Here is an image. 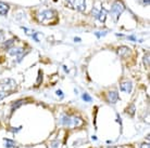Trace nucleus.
<instances>
[{
    "label": "nucleus",
    "mask_w": 150,
    "mask_h": 148,
    "mask_svg": "<svg viewBox=\"0 0 150 148\" xmlns=\"http://www.w3.org/2000/svg\"><path fill=\"white\" fill-rule=\"evenodd\" d=\"M60 123L62 126H69V128H76L83 124V120L79 117H72V116L63 115L60 119Z\"/></svg>",
    "instance_id": "2"
},
{
    "label": "nucleus",
    "mask_w": 150,
    "mask_h": 148,
    "mask_svg": "<svg viewBox=\"0 0 150 148\" xmlns=\"http://www.w3.org/2000/svg\"><path fill=\"white\" fill-rule=\"evenodd\" d=\"M99 13H100V10H99V9H97V8H94V9H93V11H91V14L94 15L95 17H98Z\"/></svg>",
    "instance_id": "17"
},
{
    "label": "nucleus",
    "mask_w": 150,
    "mask_h": 148,
    "mask_svg": "<svg viewBox=\"0 0 150 148\" xmlns=\"http://www.w3.org/2000/svg\"><path fill=\"white\" fill-rule=\"evenodd\" d=\"M107 14H108V12H107V10H105V9H102V10H100V13H99V15H98V21L99 22L103 23L105 21V17H107Z\"/></svg>",
    "instance_id": "11"
},
{
    "label": "nucleus",
    "mask_w": 150,
    "mask_h": 148,
    "mask_svg": "<svg viewBox=\"0 0 150 148\" xmlns=\"http://www.w3.org/2000/svg\"><path fill=\"white\" fill-rule=\"evenodd\" d=\"M117 100H119V93L116 92V91H111V92L108 93V101L111 104L116 103Z\"/></svg>",
    "instance_id": "9"
},
{
    "label": "nucleus",
    "mask_w": 150,
    "mask_h": 148,
    "mask_svg": "<svg viewBox=\"0 0 150 148\" xmlns=\"http://www.w3.org/2000/svg\"><path fill=\"white\" fill-rule=\"evenodd\" d=\"M38 74H39V77H38V81H37V83H36L37 85L39 84V83H40V80H41V71H39Z\"/></svg>",
    "instance_id": "21"
},
{
    "label": "nucleus",
    "mask_w": 150,
    "mask_h": 148,
    "mask_svg": "<svg viewBox=\"0 0 150 148\" xmlns=\"http://www.w3.org/2000/svg\"><path fill=\"white\" fill-rule=\"evenodd\" d=\"M4 143H6L7 148H15V146H16V143L12 140H9V138H4Z\"/></svg>",
    "instance_id": "12"
},
{
    "label": "nucleus",
    "mask_w": 150,
    "mask_h": 148,
    "mask_svg": "<svg viewBox=\"0 0 150 148\" xmlns=\"http://www.w3.org/2000/svg\"><path fill=\"white\" fill-rule=\"evenodd\" d=\"M105 34H107V31H103V33H99V31H96V33H95V35H96L98 38H100V37H102V36H105Z\"/></svg>",
    "instance_id": "18"
},
{
    "label": "nucleus",
    "mask_w": 150,
    "mask_h": 148,
    "mask_svg": "<svg viewBox=\"0 0 150 148\" xmlns=\"http://www.w3.org/2000/svg\"><path fill=\"white\" fill-rule=\"evenodd\" d=\"M63 68H64V71L68 73V68H67V66H63Z\"/></svg>",
    "instance_id": "24"
},
{
    "label": "nucleus",
    "mask_w": 150,
    "mask_h": 148,
    "mask_svg": "<svg viewBox=\"0 0 150 148\" xmlns=\"http://www.w3.org/2000/svg\"><path fill=\"white\" fill-rule=\"evenodd\" d=\"M127 39H129V40H133V41H135V40H136V38L134 37V36H131V37H127Z\"/></svg>",
    "instance_id": "22"
},
{
    "label": "nucleus",
    "mask_w": 150,
    "mask_h": 148,
    "mask_svg": "<svg viewBox=\"0 0 150 148\" xmlns=\"http://www.w3.org/2000/svg\"><path fill=\"white\" fill-rule=\"evenodd\" d=\"M117 54L121 56V57H126L131 54V50L127 48V47H120L117 49Z\"/></svg>",
    "instance_id": "8"
},
{
    "label": "nucleus",
    "mask_w": 150,
    "mask_h": 148,
    "mask_svg": "<svg viewBox=\"0 0 150 148\" xmlns=\"http://www.w3.org/2000/svg\"><path fill=\"white\" fill-rule=\"evenodd\" d=\"M13 42H14V40H13V39H11V40H9V41H6V42H4V47L6 49H10L12 47V45H13Z\"/></svg>",
    "instance_id": "14"
},
{
    "label": "nucleus",
    "mask_w": 150,
    "mask_h": 148,
    "mask_svg": "<svg viewBox=\"0 0 150 148\" xmlns=\"http://www.w3.org/2000/svg\"><path fill=\"white\" fill-rule=\"evenodd\" d=\"M72 8L75 10H79L81 12H84L86 9V1L85 0H67Z\"/></svg>",
    "instance_id": "5"
},
{
    "label": "nucleus",
    "mask_w": 150,
    "mask_h": 148,
    "mask_svg": "<svg viewBox=\"0 0 150 148\" xmlns=\"http://www.w3.org/2000/svg\"><path fill=\"white\" fill-rule=\"evenodd\" d=\"M125 10V7H124L123 2H121V1H114L112 3V7H111V15H112V17L114 19V21H117L119 20V16H120L123 11Z\"/></svg>",
    "instance_id": "4"
},
{
    "label": "nucleus",
    "mask_w": 150,
    "mask_h": 148,
    "mask_svg": "<svg viewBox=\"0 0 150 148\" xmlns=\"http://www.w3.org/2000/svg\"><path fill=\"white\" fill-rule=\"evenodd\" d=\"M91 138H93L94 141H97V137H96V136H93V137H91Z\"/></svg>",
    "instance_id": "25"
},
{
    "label": "nucleus",
    "mask_w": 150,
    "mask_h": 148,
    "mask_svg": "<svg viewBox=\"0 0 150 148\" xmlns=\"http://www.w3.org/2000/svg\"><path fill=\"white\" fill-rule=\"evenodd\" d=\"M74 41L77 42V41H81V39H79V38H74Z\"/></svg>",
    "instance_id": "23"
},
{
    "label": "nucleus",
    "mask_w": 150,
    "mask_h": 148,
    "mask_svg": "<svg viewBox=\"0 0 150 148\" xmlns=\"http://www.w3.org/2000/svg\"><path fill=\"white\" fill-rule=\"evenodd\" d=\"M140 148H149V143H144L140 145Z\"/></svg>",
    "instance_id": "20"
},
{
    "label": "nucleus",
    "mask_w": 150,
    "mask_h": 148,
    "mask_svg": "<svg viewBox=\"0 0 150 148\" xmlns=\"http://www.w3.org/2000/svg\"><path fill=\"white\" fill-rule=\"evenodd\" d=\"M82 97H83V100L86 101V102H89V103H90V102H93V98H91V97H90L87 93H84Z\"/></svg>",
    "instance_id": "16"
},
{
    "label": "nucleus",
    "mask_w": 150,
    "mask_h": 148,
    "mask_svg": "<svg viewBox=\"0 0 150 148\" xmlns=\"http://www.w3.org/2000/svg\"><path fill=\"white\" fill-rule=\"evenodd\" d=\"M132 82L129 81H124L122 82L120 84V89L122 90V91H124V92L126 93H131L132 92V89H133V87H132Z\"/></svg>",
    "instance_id": "6"
},
{
    "label": "nucleus",
    "mask_w": 150,
    "mask_h": 148,
    "mask_svg": "<svg viewBox=\"0 0 150 148\" xmlns=\"http://www.w3.org/2000/svg\"><path fill=\"white\" fill-rule=\"evenodd\" d=\"M23 103H26L24 100H21V101H18V102H15L13 105H12V110H14L15 108H19L21 105H23Z\"/></svg>",
    "instance_id": "13"
},
{
    "label": "nucleus",
    "mask_w": 150,
    "mask_h": 148,
    "mask_svg": "<svg viewBox=\"0 0 150 148\" xmlns=\"http://www.w3.org/2000/svg\"><path fill=\"white\" fill-rule=\"evenodd\" d=\"M57 95L62 98V97H63V92H62L61 90H58V91H57Z\"/></svg>",
    "instance_id": "19"
},
{
    "label": "nucleus",
    "mask_w": 150,
    "mask_h": 148,
    "mask_svg": "<svg viewBox=\"0 0 150 148\" xmlns=\"http://www.w3.org/2000/svg\"><path fill=\"white\" fill-rule=\"evenodd\" d=\"M9 11V6L6 4L4 2H1L0 1V14L1 15H6Z\"/></svg>",
    "instance_id": "10"
},
{
    "label": "nucleus",
    "mask_w": 150,
    "mask_h": 148,
    "mask_svg": "<svg viewBox=\"0 0 150 148\" xmlns=\"http://www.w3.org/2000/svg\"><path fill=\"white\" fill-rule=\"evenodd\" d=\"M9 53L11 54V55H19V59H18V61H21L23 57V55L25 54V52H24V50L23 49H11L10 51H9Z\"/></svg>",
    "instance_id": "7"
},
{
    "label": "nucleus",
    "mask_w": 150,
    "mask_h": 148,
    "mask_svg": "<svg viewBox=\"0 0 150 148\" xmlns=\"http://www.w3.org/2000/svg\"><path fill=\"white\" fill-rule=\"evenodd\" d=\"M144 64H145V67H149V54L147 53L146 55L144 56Z\"/></svg>",
    "instance_id": "15"
},
{
    "label": "nucleus",
    "mask_w": 150,
    "mask_h": 148,
    "mask_svg": "<svg viewBox=\"0 0 150 148\" xmlns=\"http://www.w3.org/2000/svg\"><path fill=\"white\" fill-rule=\"evenodd\" d=\"M15 90H16V82L13 79L7 78L4 80H1L0 81V101L9 96Z\"/></svg>",
    "instance_id": "1"
},
{
    "label": "nucleus",
    "mask_w": 150,
    "mask_h": 148,
    "mask_svg": "<svg viewBox=\"0 0 150 148\" xmlns=\"http://www.w3.org/2000/svg\"><path fill=\"white\" fill-rule=\"evenodd\" d=\"M57 16V13L53 10H45L38 13L37 20L42 24H48Z\"/></svg>",
    "instance_id": "3"
}]
</instances>
